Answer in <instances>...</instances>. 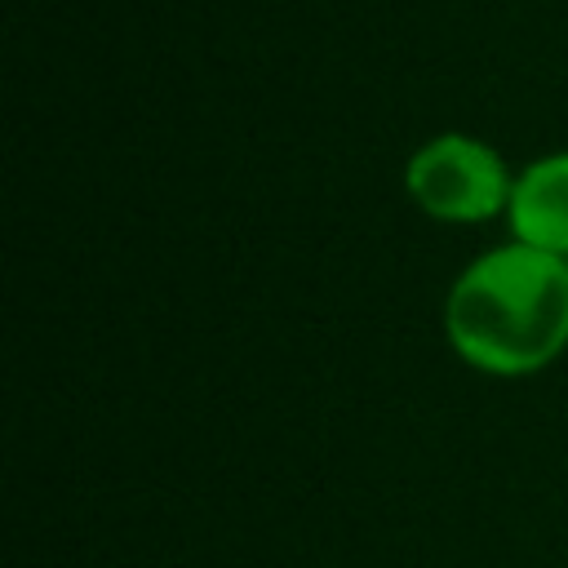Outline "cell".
I'll use <instances>...</instances> for the list:
<instances>
[{"instance_id": "3", "label": "cell", "mask_w": 568, "mask_h": 568, "mask_svg": "<svg viewBox=\"0 0 568 568\" xmlns=\"http://www.w3.org/2000/svg\"><path fill=\"white\" fill-rule=\"evenodd\" d=\"M506 222L510 240L568 262V151H550L515 173Z\"/></svg>"}, {"instance_id": "2", "label": "cell", "mask_w": 568, "mask_h": 568, "mask_svg": "<svg viewBox=\"0 0 568 568\" xmlns=\"http://www.w3.org/2000/svg\"><path fill=\"white\" fill-rule=\"evenodd\" d=\"M408 200L448 226H479L510 209L515 173L501 151L475 133H435L404 164Z\"/></svg>"}, {"instance_id": "1", "label": "cell", "mask_w": 568, "mask_h": 568, "mask_svg": "<svg viewBox=\"0 0 568 568\" xmlns=\"http://www.w3.org/2000/svg\"><path fill=\"white\" fill-rule=\"evenodd\" d=\"M453 355L488 377H532L568 351V262L506 240L457 271L444 297Z\"/></svg>"}]
</instances>
